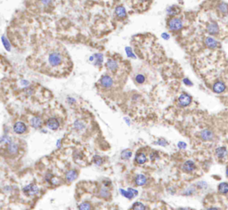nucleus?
Returning <instances> with one entry per match:
<instances>
[{"label":"nucleus","mask_w":228,"mask_h":210,"mask_svg":"<svg viewBox=\"0 0 228 210\" xmlns=\"http://www.w3.org/2000/svg\"><path fill=\"white\" fill-rule=\"evenodd\" d=\"M66 57L64 52L62 50L54 49L50 51L46 56V63L50 69H59L62 68L64 65Z\"/></svg>","instance_id":"f257e3e1"},{"label":"nucleus","mask_w":228,"mask_h":210,"mask_svg":"<svg viewBox=\"0 0 228 210\" xmlns=\"http://www.w3.org/2000/svg\"><path fill=\"white\" fill-rule=\"evenodd\" d=\"M167 29L169 31H173V32H177V31L182 30V28H183V21L180 18H178V17H177V16H172L171 18L167 20Z\"/></svg>","instance_id":"f03ea898"},{"label":"nucleus","mask_w":228,"mask_h":210,"mask_svg":"<svg viewBox=\"0 0 228 210\" xmlns=\"http://www.w3.org/2000/svg\"><path fill=\"white\" fill-rule=\"evenodd\" d=\"M22 192H23V193L26 196L32 197V196L37 195L39 193V189L35 184H30L25 186L24 188L22 189Z\"/></svg>","instance_id":"7ed1b4c3"},{"label":"nucleus","mask_w":228,"mask_h":210,"mask_svg":"<svg viewBox=\"0 0 228 210\" xmlns=\"http://www.w3.org/2000/svg\"><path fill=\"white\" fill-rule=\"evenodd\" d=\"M12 130L17 135H22V134H24L25 132L27 131V126L23 122H22V121H17V122H15L14 125H13Z\"/></svg>","instance_id":"20e7f679"},{"label":"nucleus","mask_w":228,"mask_h":210,"mask_svg":"<svg viewBox=\"0 0 228 210\" xmlns=\"http://www.w3.org/2000/svg\"><path fill=\"white\" fill-rule=\"evenodd\" d=\"M219 27L216 22L215 21H210L207 25V31L209 32V34L212 35V36H216L219 34Z\"/></svg>","instance_id":"39448f33"},{"label":"nucleus","mask_w":228,"mask_h":210,"mask_svg":"<svg viewBox=\"0 0 228 210\" xmlns=\"http://www.w3.org/2000/svg\"><path fill=\"white\" fill-rule=\"evenodd\" d=\"M100 84L104 88H111L113 85V79H111L109 75H104L100 79Z\"/></svg>","instance_id":"423d86ee"},{"label":"nucleus","mask_w":228,"mask_h":210,"mask_svg":"<svg viewBox=\"0 0 228 210\" xmlns=\"http://www.w3.org/2000/svg\"><path fill=\"white\" fill-rule=\"evenodd\" d=\"M178 102L179 104L181 105V106H184V107L188 106V105L192 103L191 96H190L189 94H187V93H182V94L179 96Z\"/></svg>","instance_id":"0eeeda50"},{"label":"nucleus","mask_w":228,"mask_h":210,"mask_svg":"<svg viewBox=\"0 0 228 210\" xmlns=\"http://www.w3.org/2000/svg\"><path fill=\"white\" fill-rule=\"evenodd\" d=\"M205 44L210 49H216V48H217L219 46V43L216 41L214 37H208L205 39Z\"/></svg>","instance_id":"6e6552de"},{"label":"nucleus","mask_w":228,"mask_h":210,"mask_svg":"<svg viewBox=\"0 0 228 210\" xmlns=\"http://www.w3.org/2000/svg\"><path fill=\"white\" fill-rule=\"evenodd\" d=\"M46 126L51 130H57L59 128V121L56 119V117H51L46 121Z\"/></svg>","instance_id":"1a4fd4ad"},{"label":"nucleus","mask_w":228,"mask_h":210,"mask_svg":"<svg viewBox=\"0 0 228 210\" xmlns=\"http://www.w3.org/2000/svg\"><path fill=\"white\" fill-rule=\"evenodd\" d=\"M200 136H201V138L202 140H204V141H210V140L213 139L214 134H213V132L210 131V130L204 129L201 132Z\"/></svg>","instance_id":"9d476101"},{"label":"nucleus","mask_w":228,"mask_h":210,"mask_svg":"<svg viewBox=\"0 0 228 210\" xmlns=\"http://www.w3.org/2000/svg\"><path fill=\"white\" fill-rule=\"evenodd\" d=\"M120 193L125 196L126 198H133L135 196H136L137 194H138V192L136 191V190H134V189H132V188H129V190L128 191H124V190H120L119 191Z\"/></svg>","instance_id":"9b49d317"},{"label":"nucleus","mask_w":228,"mask_h":210,"mask_svg":"<svg viewBox=\"0 0 228 210\" xmlns=\"http://www.w3.org/2000/svg\"><path fill=\"white\" fill-rule=\"evenodd\" d=\"M106 68L111 72H115L118 69V68H119V64H118V62L115 60L109 59L107 61V62H106Z\"/></svg>","instance_id":"f8f14e48"},{"label":"nucleus","mask_w":228,"mask_h":210,"mask_svg":"<svg viewBox=\"0 0 228 210\" xmlns=\"http://www.w3.org/2000/svg\"><path fill=\"white\" fill-rule=\"evenodd\" d=\"M226 85L223 83L222 81H217L213 86V91L216 93H221L226 90Z\"/></svg>","instance_id":"ddd939ff"},{"label":"nucleus","mask_w":228,"mask_h":210,"mask_svg":"<svg viewBox=\"0 0 228 210\" xmlns=\"http://www.w3.org/2000/svg\"><path fill=\"white\" fill-rule=\"evenodd\" d=\"M7 145V151H8V153H10V154H16L17 152H18L19 150V146L17 143H15L14 142H9L8 144H6Z\"/></svg>","instance_id":"4468645a"},{"label":"nucleus","mask_w":228,"mask_h":210,"mask_svg":"<svg viewBox=\"0 0 228 210\" xmlns=\"http://www.w3.org/2000/svg\"><path fill=\"white\" fill-rule=\"evenodd\" d=\"M1 42L2 45L4 46V48L7 51V52H10L12 49V44L10 42V40L7 38L6 35H2L1 36Z\"/></svg>","instance_id":"2eb2a0df"},{"label":"nucleus","mask_w":228,"mask_h":210,"mask_svg":"<svg viewBox=\"0 0 228 210\" xmlns=\"http://www.w3.org/2000/svg\"><path fill=\"white\" fill-rule=\"evenodd\" d=\"M195 168H196L195 164H194V162H192V160H187L183 165V169L185 170V172H189L190 173V172H192Z\"/></svg>","instance_id":"dca6fc26"},{"label":"nucleus","mask_w":228,"mask_h":210,"mask_svg":"<svg viewBox=\"0 0 228 210\" xmlns=\"http://www.w3.org/2000/svg\"><path fill=\"white\" fill-rule=\"evenodd\" d=\"M42 123H43V122H42V119H41L39 117H34L31 118V126L32 127L36 128V129L40 128L41 126H42Z\"/></svg>","instance_id":"f3484780"},{"label":"nucleus","mask_w":228,"mask_h":210,"mask_svg":"<svg viewBox=\"0 0 228 210\" xmlns=\"http://www.w3.org/2000/svg\"><path fill=\"white\" fill-rule=\"evenodd\" d=\"M115 14L117 15L119 19H125L127 17V12L124 6H119L115 9Z\"/></svg>","instance_id":"a211bd4d"},{"label":"nucleus","mask_w":228,"mask_h":210,"mask_svg":"<svg viewBox=\"0 0 228 210\" xmlns=\"http://www.w3.org/2000/svg\"><path fill=\"white\" fill-rule=\"evenodd\" d=\"M77 177H78V172L76 170H70L65 174V178L70 183L73 182L75 179H77Z\"/></svg>","instance_id":"6ab92c4d"},{"label":"nucleus","mask_w":228,"mask_h":210,"mask_svg":"<svg viewBox=\"0 0 228 210\" xmlns=\"http://www.w3.org/2000/svg\"><path fill=\"white\" fill-rule=\"evenodd\" d=\"M135 183H136V185L143 186L147 183V179H146V177L143 174H138L136 177Z\"/></svg>","instance_id":"aec40b11"},{"label":"nucleus","mask_w":228,"mask_h":210,"mask_svg":"<svg viewBox=\"0 0 228 210\" xmlns=\"http://www.w3.org/2000/svg\"><path fill=\"white\" fill-rule=\"evenodd\" d=\"M146 160H147V157H146V155L144 154V153L140 152V153H137V154H136V163L142 165V164H144V163L146 162Z\"/></svg>","instance_id":"412c9836"},{"label":"nucleus","mask_w":228,"mask_h":210,"mask_svg":"<svg viewBox=\"0 0 228 210\" xmlns=\"http://www.w3.org/2000/svg\"><path fill=\"white\" fill-rule=\"evenodd\" d=\"M216 154L219 159H224L226 157L227 154V150L226 147H219L216 150Z\"/></svg>","instance_id":"4be33fe9"},{"label":"nucleus","mask_w":228,"mask_h":210,"mask_svg":"<svg viewBox=\"0 0 228 210\" xmlns=\"http://www.w3.org/2000/svg\"><path fill=\"white\" fill-rule=\"evenodd\" d=\"M91 59H93V60L95 61V65H96V66H101V64H102V62H103L104 57H103L102 55H100V54H96V55H95L93 56Z\"/></svg>","instance_id":"5701e85b"},{"label":"nucleus","mask_w":228,"mask_h":210,"mask_svg":"<svg viewBox=\"0 0 228 210\" xmlns=\"http://www.w3.org/2000/svg\"><path fill=\"white\" fill-rule=\"evenodd\" d=\"M218 191L222 194H226L228 192V185L226 183H222L218 186Z\"/></svg>","instance_id":"b1692460"},{"label":"nucleus","mask_w":228,"mask_h":210,"mask_svg":"<svg viewBox=\"0 0 228 210\" xmlns=\"http://www.w3.org/2000/svg\"><path fill=\"white\" fill-rule=\"evenodd\" d=\"M80 210H91V205L88 202H83L79 206Z\"/></svg>","instance_id":"393cba45"},{"label":"nucleus","mask_w":228,"mask_h":210,"mask_svg":"<svg viewBox=\"0 0 228 210\" xmlns=\"http://www.w3.org/2000/svg\"><path fill=\"white\" fill-rule=\"evenodd\" d=\"M12 141V139L7 136V135H4L0 138V143H5V144H8L9 142Z\"/></svg>","instance_id":"a878e982"},{"label":"nucleus","mask_w":228,"mask_h":210,"mask_svg":"<svg viewBox=\"0 0 228 210\" xmlns=\"http://www.w3.org/2000/svg\"><path fill=\"white\" fill-rule=\"evenodd\" d=\"M131 155H132V152L129 150H123L122 151V153H121V158L123 159V160H129L130 157H131Z\"/></svg>","instance_id":"bb28decb"},{"label":"nucleus","mask_w":228,"mask_h":210,"mask_svg":"<svg viewBox=\"0 0 228 210\" xmlns=\"http://www.w3.org/2000/svg\"><path fill=\"white\" fill-rule=\"evenodd\" d=\"M133 210H145V207L141 202H136L133 206Z\"/></svg>","instance_id":"cd10ccee"},{"label":"nucleus","mask_w":228,"mask_h":210,"mask_svg":"<svg viewBox=\"0 0 228 210\" xmlns=\"http://www.w3.org/2000/svg\"><path fill=\"white\" fill-rule=\"evenodd\" d=\"M100 195H101L103 198H108L111 194H110V192H109V191H108L106 188H103V189L101 190V192H100Z\"/></svg>","instance_id":"c85d7f7f"},{"label":"nucleus","mask_w":228,"mask_h":210,"mask_svg":"<svg viewBox=\"0 0 228 210\" xmlns=\"http://www.w3.org/2000/svg\"><path fill=\"white\" fill-rule=\"evenodd\" d=\"M74 126L77 130H82L85 127V125L82 123L81 121H80V120H77L74 123Z\"/></svg>","instance_id":"c756f323"},{"label":"nucleus","mask_w":228,"mask_h":210,"mask_svg":"<svg viewBox=\"0 0 228 210\" xmlns=\"http://www.w3.org/2000/svg\"><path fill=\"white\" fill-rule=\"evenodd\" d=\"M144 80H145V78H144L143 75L137 74L136 76V81L138 84H143L144 82Z\"/></svg>","instance_id":"7c9ffc66"},{"label":"nucleus","mask_w":228,"mask_h":210,"mask_svg":"<svg viewBox=\"0 0 228 210\" xmlns=\"http://www.w3.org/2000/svg\"><path fill=\"white\" fill-rule=\"evenodd\" d=\"M94 162L97 165V166H100L102 163H103V160H102V159L98 157V156H95V158H94Z\"/></svg>","instance_id":"2f4dec72"},{"label":"nucleus","mask_w":228,"mask_h":210,"mask_svg":"<svg viewBox=\"0 0 228 210\" xmlns=\"http://www.w3.org/2000/svg\"><path fill=\"white\" fill-rule=\"evenodd\" d=\"M127 55H128V56L129 57H131V58H136L135 57V55H134V54L132 53V51H131V49L130 48H127Z\"/></svg>","instance_id":"473e14b6"},{"label":"nucleus","mask_w":228,"mask_h":210,"mask_svg":"<svg viewBox=\"0 0 228 210\" xmlns=\"http://www.w3.org/2000/svg\"><path fill=\"white\" fill-rule=\"evenodd\" d=\"M21 85L22 86V87H27L29 85H30V82L28 80H24V79H22V80H21Z\"/></svg>","instance_id":"72a5a7b5"},{"label":"nucleus","mask_w":228,"mask_h":210,"mask_svg":"<svg viewBox=\"0 0 228 210\" xmlns=\"http://www.w3.org/2000/svg\"><path fill=\"white\" fill-rule=\"evenodd\" d=\"M158 158H159V156H158V154H157L156 152H153V153L151 154V160H156Z\"/></svg>","instance_id":"f704fd0d"},{"label":"nucleus","mask_w":228,"mask_h":210,"mask_svg":"<svg viewBox=\"0 0 228 210\" xmlns=\"http://www.w3.org/2000/svg\"><path fill=\"white\" fill-rule=\"evenodd\" d=\"M152 1H153V0H139L138 2H139V3H141V4L143 3V6H144L145 4H146V5H149V4H150Z\"/></svg>","instance_id":"c9c22d12"},{"label":"nucleus","mask_w":228,"mask_h":210,"mask_svg":"<svg viewBox=\"0 0 228 210\" xmlns=\"http://www.w3.org/2000/svg\"><path fill=\"white\" fill-rule=\"evenodd\" d=\"M177 146H178L180 149H185L186 148V143H185V142H180L177 143Z\"/></svg>","instance_id":"e433bc0d"},{"label":"nucleus","mask_w":228,"mask_h":210,"mask_svg":"<svg viewBox=\"0 0 228 210\" xmlns=\"http://www.w3.org/2000/svg\"><path fill=\"white\" fill-rule=\"evenodd\" d=\"M41 3L43 4L44 6H48L50 3H51V0H40Z\"/></svg>","instance_id":"4c0bfd02"},{"label":"nucleus","mask_w":228,"mask_h":210,"mask_svg":"<svg viewBox=\"0 0 228 210\" xmlns=\"http://www.w3.org/2000/svg\"><path fill=\"white\" fill-rule=\"evenodd\" d=\"M156 143H158V144H160V145H162V146H164V145H167V142L166 141H164V140H160L159 142H157Z\"/></svg>","instance_id":"58836bf2"},{"label":"nucleus","mask_w":228,"mask_h":210,"mask_svg":"<svg viewBox=\"0 0 228 210\" xmlns=\"http://www.w3.org/2000/svg\"><path fill=\"white\" fill-rule=\"evenodd\" d=\"M184 82H185V85H187V86H192V83L191 81L189 80L188 79H184Z\"/></svg>","instance_id":"ea45409f"},{"label":"nucleus","mask_w":228,"mask_h":210,"mask_svg":"<svg viewBox=\"0 0 228 210\" xmlns=\"http://www.w3.org/2000/svg\"><path fill=\"white\" fill-rule=\"evenodd\" d=\"M162 37H163V38H166V39H168V38H169L168 34H167V33H164V34L162 35Z\"/></svg>","instance_id":"a19ab883"},{"label":"nucleus","mask_w":228,"mask_h":210,"mask_svg":"<svg viewBox=\"0 0 228 210\" xmlns=\"http://www.w3.org/2000/svg\"><path fill=\"white\" fill-rule=\"evenodd\" d=\"M208 210H218L217 208H209Z\"/></svg>","instance_id":"79ce46f5"},{"label":"nucleus","mask_w":228,"mask_h":210,"mask_svg":"<svg viewBox=\"0 0 228 210\" xmlns=\"http://www.w3.org/2000/svg\"><path fill=\"white\" fill-rule=\"evenodd\" d=\"M182 210H189V209H182Z\"/></svg>","instance_id":"37998d69"}]
</instances>
